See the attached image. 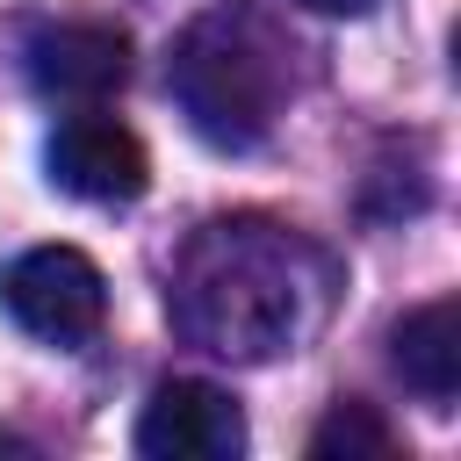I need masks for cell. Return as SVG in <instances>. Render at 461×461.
Segmentation results:
<instances>
[{
  "instance_id": "cell-1",
  "label": "cell",
  "mask_w": 461,
  "mask_h": 461,
  "mask_svg": "<svg viewBox=\"0 0 461 461\" xmlns=\"http://www.w3.org/2000/svg\"><path fill=\"white\" fill-rule=\"evenodd\" d=\"M324 252L267 216H216L173 259V324L223 360L288 353L324 303Z\"/></svg>"
},
{
  "instance_id": "cell-2",
  "label": "cell",
  "mask_w": 461,
  "mask_h": 461,
  "mask_svg": "<svg viewBox=\"0 0 461 461\" xmlns=\"http://www.w3.org/2000/svg\"><path fill=\"white\" fill-rule=\"evenodd\" d=\"M288 36L259 7H216L187 22V36L166 58V86L187 115V130L216 151H252L267 144L295 72H288Z\"/></svg>"
},
{
  "instance_id": "cell-3",
  "label": "cell",
  "mask_w": 461,
  "mask_h": 461,
  "mask_svg": "<svg viewBox=\"0 0 461 461\" xmlns=\"http://www.w3.org/2000/svg\"><path fill=\"white\" fill-rule=\"evenodd\" d=\"M0 310H7L29 339L72 353V346H86V339L101 331V317H108V281H101V267H94L79 245H36V252L7 259V274H0Z\"/></svg>"
},
{
  "instance_id": "cell-4",
  "label": "cell",
  "mask_w": 461,
  "mask_h": 461,
  "mask_svg": "<svg viewBox=\"0 0 461 461\" xmlns=\"http://www.w3.org/2000/svg\"><path fill=\"white\" fill-rule=\"evenodd\" d=\"M43 166H50V180H58L65 194H79V202H137V194L151 187V151H144V137H137L130 122L101 115V108L65 115V122L50 130V144H43Z\"/></svg>"
},
{
  "instance_id": "cell-5",
  "label": "cell",
  "mask_w": 461,
  "mask_h": 461,
  "mask_svg": "<svg viewBox=\"0 0 461 461\" xmlns=\"http://www.w3.org/2000/svg\"><path fill=\"white\" fill-rule=\"evenodd\" d=\"M137 454L144 461H238L245 454V411L230 389L173 375L151 389L137 418Z\"/></svg>"
},
{
  "instance_id": "cell-6",
  "label": "cell",
  "mask_w": 461,
  "mask_h": 461,
  "mask_svg": "<svg viewBox=\"0 0 461 461\" xmlns=\"http://www.w3.org/2000/svg\"><path fill=\"white\" fill-rule=\"evenodd\" d=\"M22 72L58 108H94L130 79V36L115 22H43L22 43Z\"/></svg>"
},
{
  "instance_id": "cell-7",
  "label": "cell",
  "mask_w": 461,
  "mask_h": 461,
  "mask_svg": "<svg viewBox=\"0 0 461 461\" xmlns=\"http://www.w3.org/2000/svg\"><path fill=\"white\" fill-rule=\"evenodd\" d=\"M389 360H396L403 389H418L432 411H447L461 396V303L432 295V303L403 310L389 331Z\"/></svg>"
},
{
  "instance_id": "cell-8",
  "label": "cell",
  "mask_w": 461,
  "mask_h": 461,
  "mask_svg": "<svg viewBox=\"0 0 461 461\" xmlns=\"http://www.w3.org/2000/svg\"><path fill=\"white\" fill-rule=\"evenodd\" d=\"M403 439H396V425L375 411V403H360V396H339L324 418H317V432H310V461H382V454H396Z\"/></svg>"
},
{
  "instance_id": "cell-9",
  "label": "cell",
  "mask_w": 461,
  "mask_h": 461,
  "mask_svg": "<svg viewBox=\"0 0 461 461\" xmlns=\"http://www.w3.org/2000/svg\"><path fill=\"white\" fill-rule=\"evenodd\" d=\"M295 7H310V14H367L375 0H295Z\"/></svg>"
}]
</instances>
